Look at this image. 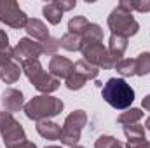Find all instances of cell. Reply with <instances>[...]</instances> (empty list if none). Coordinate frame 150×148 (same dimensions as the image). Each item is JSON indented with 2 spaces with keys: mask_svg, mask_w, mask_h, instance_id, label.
<instances>
[{
  "mask_svg": "<svg viewBox=\"0 0 150 148\" xmlns=\"http://www.w3.org/2000/svg\"><path fill=\"white\" fill-rule=\"evenodd\" d=\"M108 28L112 32V35H119V37L129 38L138 33L140 25L136 23V19L133 18L131 11L122 9V7H115L110 16H108Z\"/></svg>",
  "mask_w": 150,
  "mask_h": 148,
  "instance_id": "277c9868",
  "label": "cell"
},
{
  "mask_svg": "<svg viewBox=\"0 0 150 148\" xmlns=\"http://www.w3.org/2000/svg\"><path fill=\"white\" fill-rule=\"evenodd\" d=\"M103 40V30L100 28V25L91 23L89 28L86 30V33L82 35V44H91V42H101Z\"/></svg>",
  "mask_w": 150,
  "mask_h": 148,
  "instance_id": "603a6c76",
  "label": "cell"
},
{
  "mask_svg": "<svg viewBox=\"0 0 150 148\" xmlns=\"http://www.w3.org/2000/svg\"><path fill=\"white\" fill-rule=\"evenodd\" d=\"M63 101L58 99V98H52L49 94H40L32 98L25 106V115L30 118V120H35V122H42V120H49L51 117H56L63 111Z\"/></svg>",
  "mask_w": 150,
  "mask_h": 148,
  "instance_id": "6da1fadb",
  "label": "cell"
},
{
  "mask_svg": "<svg viewBox=\"0 0 150 148\" xmlns=\"http://www.w3.org/2000/svg\"><path fill=\"white\" fill-rule=\"evenodd\" d=\"M126 148H150L149 140H140V141H129Z\"/></svg>",
  "mask_w": 150,
  "mask_h": 148,
  "instance_id": "f546056e",
  "label": "cell"
},
{
  "mask_svg": "<svg viewBox=\"0 0 150 148\" xmlns=\"http://www.w3.org/2000/svg\"><path fill=\"white\" fill-rule=\"evenodd\" d=\"M37 132L45 140L56 141L61 138V125L51 120H42V122H37Z\"/></svg>",
  "mask_w": 150,
  "mask_h": 148,
  "instance_id": "5bb4252c",
  "label": "cell"
},
{
  "mask_svg": "<svg viewBox=\"0 0 150 148\" xmlns=\"http://www.w3.org/2000/svg\"><path fill=\"white\" fill-rule=\"evenodd\" d=\"M75 72V63H72L68 58L65 56H52L51 61H49V73L52 77H56L58 80L59 78H68L70 75Z\"/></svg>",
  "mask_w": 150,
  "mask_h": 148,
  "instance_id": "30bf717a",
  "label": "cell"
},
{
  "mask_svg": "<svg viewBox=\"0 0 150 148\" xmlns=\"http://www.w3.org/2000/svg\"><path fill=\"white\" fill-rule=\"evenodd\" d=\"M101 96L115 110H127L134 101V91L124 78H108L103 85Z\"/></svg>",
  "mask_w": 150,
  "mask_h": 148,
  "instance_id": "7a4b0ae2",
  "label": "cell"
},
{
  "mask_svg": "<svg viewBox=\"0 0 150 148\" xmlns=\"http://www.w3.org/2000/svg\"><path fill=\"white\" fill-rule=\"evenodd\" d=\"M7 47H11L9 45V37L4 30H0V49H7Z\"/></svg>",
  "mask_w": 150,
  "mask_h": 148,
  "instance_id": "4dcf8cb0",
  "label": "cell"
},
{
  "mask_svg": "<svg viewBox=\"0 0 150 148\" xmlns=\"http://www.w3.org/2000/svg\"><path fill=\"white\" fill-rule=\"evenodd\" d=\"M14 148H37L35 143H32V141H25V143H21V145H18V147Z\"/></svg>",
  "mask_w": 150,
  "mask_h": 148,
  "instance_id": "d6a6232c",
  "label": "cell"
},
{
  "mask_svg": "<svg viewBox=\"0 0 150 148\" xmlns=\"http://www.w3.org/2000/svg\"><path fill=\"white\" fill-rule=\"evenodd\" d=\"M42 54V47L40 42H33V38H21L18 42V45L14 47V59L21 65L26 59H38V56Z\"/></svg>",
  "mask_w": 150,
  "mask_h": 148,
  "instance_id": "9c48e42d",
  "label": "cell"
},
{
  "mask_svg": "<svg viewBox=\"0 0 150 148\" xmlns=\"http://www.w3.org/2000/svg\"><path fill=\"white\" fill-rule=\"evenodd\" d=\"M54 4L61 9V12H65V11H72L75 7V2H67V0H54Z\"/></svg>",
  "mask_w": 150,
  "mask_h": 148,
  "instance_id": "f1b7e54d",
  "label": "cell"
},
{
  "mask_svg": "<svg viewBox=\"0 0 150 148\" xmlns=\"http://www.w3.org/2000/svg\"><path fill=\"white\" fill-rule=\"evenodd\" d=\"M25 30H26V33H28L30 37L38 40V42H42V40H45V38L49 37V28L45 26L44 21H40V19H37V18L28 19Z\"/></svg>",
  "mask_w": 150,
  "mask_h": 148,
  "instance_id": "9a60e30c",
  "label": "cell"
},
{
  "mask_svg": "<svg viewBox=\"0 0 150 148\" xmlns=\"http://www.w3.org/2000/svg\"><path fill=\"white\" fill-rule=\"evenodd\" d=\"M117 143V140L113 136H108V134H103L96 140L94 143V148H113V145Z\"/></svg>",
  "mask_w": 150,
  "mask_h": 148,
  "instance_id": "4316f807",
  "label": "cell"
},
{
  "mask_svg": "<svg viewBox=\"0 0 150 148\" xmlns=\"http://www.w3.org/2000/svg\"><path fill=\"white\" fill-rule=\"evenodd\" d=\"M150 73V52H142L136 58V75L143 77Z\"/></svg>",
  "mask_w": 150,
  "mask_h": 148,
  "instance_id": "cb8c5ba5",
  "label": "cell"
},
{
  "mask_svg": "<svg viewBox=\"0 0 150 148\" xmlns=\"http://www.w3.org/2000/svg\"><path fill=\"white\" fill-rule=\"evenodd\" d=\"M113 148H126V145H124V143H120V141H117V143L113 145Z\"/></svg>",
  "mask_w": 150,
  "mask_h": 148,
  "instance_id": "836d02e7",
  "label": "cell"
},
{
  "mask_svg": "<svg viewBox=\"0 0 150 148\" xmlns=\"http://www.w3.org/2000/svg\"><path fill=\"white\" fill-rule=\"evenodd\" d=\"M126 49H127V38L119 37V35H110V40H108V54H110V59H112V63H113V68L122 59Z\"/></svg>",
  "mask_w": 150,
  "mask_h": 148,
  "instance_id": "4fadbf2b",
  "label": "cell"
},
{
  "mask_svg": "<svg viewBox=\"0 0 150 148\" xmlns=\"http://www.w3.org/2000/svg\"><path fill=\"white\" fill-rule=\"evenodd\" d=\"M115 70L122 77H133L136 75V59H131V58H122L117 65H115Z\"/></svg>",
  "mask_w": 150,
  "mask_h": 148,
  "instance_id": "44dd1931",
  "label": "cell"
},
{
  "mask_svg": "<svg viewBox=\"0 0 150 148\" xmlns=\"http://www.w3.org/2000/svg\"><path fill=\"white\" fill-rule=\"evenodd\" d=\"M21 65L14 59V49H0V78L5 84H14L21 77Z\"/></svg>",
  "mask_w": 150,
  "mask_h": 148,
  "instance_id": "ba28073f",
  "label": "cell"
},
{
  "mask_svg": "<svg viewBox=\"0 0 150 148\" xmlns=\"http://www.w3.org/2000/svg\"><path fill=\"white\" fill-rule=\"evenodd\" d=\"M45 148H61V147H45Z\"/></svg>",
  "mask_w": 150,
  "mask_h": 148,
  "instance_id": "d590c367",
  "label": "cell"
},
{
  "mask_svg": "<svg viewBox=\"0 0 150 148\" xmlns=\"http://www.w3.org/2000/svg\"><path fill=\"white\" fill-rule=\"evenodd\" d=\"M145 127H147V131L150 132V117L147 118V120H145Z\"/></svg>",
  "mask_w": 150,
  "mask_h": 148,
  "instance_id": "e575fe53",
  "label": "cell"
},
{
  "mask_svg": "<svg viewBox=\"0 0 150 148\" xmlns=\"http://www.w3.org/2000/svg\"><path fill=\"white\" fill-rule=\"evenodd\" d=\"M75 72L79 75H82L86 80H94V78L98 77V73H100V70H98L96 66L89 65L86 59H80V61L75 63Z\"/></svg>",
  "mask_w": 150,
  "mask_h": 148,
  "instance_id": "ac0fdd59",
  "label": "cell"
},
{
  "mask_svg": "<svg viewBox=\"0 0 150 148\" xmlns=\"http://www.w3.org/2000/svg\"><path fill=\"white\" fill-rule=\"evenodd\" d=\"M0 132H2V140H4V143H5L7 148H14V147H18V145H21V143L26 141L25 129H23V125L18 120H14L11 125H7Z\"/></svg>",
  "mask_w": 150,
  "mask_h": 148,
  "instance_id": "8fae6325",
  "label": "cell"
},
{
  "mask_svg": "<svg viewBox=\"0 0 150 148\" xmlns=\"http://www.w3.org/2000/svg\"><path fill=\"white\" fill-rule=\"evenodd\" d=\"M84 59L96 66V68H103V70H110L113 68V63L110 59V54H108V49L101 44V42H91V44H82V49H80Z\"/></svg>",
  "mask_w": 150,
  "mask_h": 148,
  "instance_id": "52a82bcc",
  "label": "cell"
},
{
  "mask_svg": "<svg viewBox=\"0 0 150 148\" xmlns=\"http://www.w3.org/2000/svg\"><path fill=\"white\" fill-rule=\"evenodd\" d=\"M72 148H84V147H79V145H77V147H72Z\"/></svg>",
  "mask_w": 150,
  "mask_h": 148,
  "instance_id": "8d00e7d4",
  "label": "cell"
},
{
  "mask_svg": "<svg viewBox=\"0 0 150 148\" xmlns=\"http://www.w3.org/2000/svg\"><path fill=\"white\" fill-rule=\"evenodd\" d=\"M42 12H44V16H45V19L51 23V25H58L59 21H61V18H63V12H61V9L54 4V2H51V4H45L44 5V9H42Z\"/></svg>",
  "mask_w": 150,
  "mask_h": 148,
  "instance_id": "ffe728a7",
  "label": "cell"
},
{
  "mask_svg": "<svg viewBox=\"0 0 150 148\" xmlns=\"http://www.w3.org/2000/svg\"><path fill=\"white\" fill-rule=\"evenodd\" d=\"M0 23H5L14 30H21L26 26L28 16L23 9H19L16 0H0Z\"/></svg>",
  "mask_w": 150,
  "mask_h": 148,
  "instance_id": "8992f818",
  "label": "cell"
},
{
  "mask_svg": "<svg viewBox=\"0 0 150 148\" xmlns=\"http://www.w3.org/2000/svg\"><path fill=\"white\" fill-rule=\"evenodd\" d=\"M142 106H143L147 111H150V94L143 98V101H142Z\"/></svg>",
  "mask_w": 150,
  "mask_h": 148,
  "instance_id": "1f68e13d",
  "label": "cell"
},
{
  "mask_svg": "<svg viewBox=\"0 0 150 148\" xmlns=\"http://www.w3.org/2000/svg\"><path fill=\"white\" fill-rule=\"evenodd\" d=\"M86 82H87V80H86L82 75H79L77 72H74V73L65 80V84H67V87H68L70 91H79V89H82V87L86 85Z\"/></svg>",
  "mask_w": 150,
  "mask_h": 148,
  "instance_id": "484cf974",
  "label": "cell"
},
{
  "mask_svg": "<svg viewBox=\"0 0 150 148\" xmlns=\"http://www.w3.org/2000/svg\"><path fill=\"white\" fill-rule=\"evenodd\" d=\"M59 47L74 52V51H80L82 49V37L75 35V33H65L63 37L59 38Z\"/></svg>",
  "mask_w": 150,
  "mask_h": 148,
  "instance_id": "2e32d148",
  "label": "cell"
},
{
  "mask_svg": "<svg viewBox=\"0 0 150 148\" xmlns=\"http://www.w3.org/2000/svg\"><path fill=\"white\" fill-rule=\"evenodd\" d=\"M40 47H42V54H51V56H56L58 49H59V38H54V37H49L45 40L40 42Z\"/></svg>",
  "mask_w": 150,
  "mask_h": 148,
  "instance_id": "d4e9b609",
  "label": "cell"
},
{
  "mask_svg": "<svg viewBox=\"0 0 150 148\" xmlns=\"http://www.w3.org/2000/svg\"><path fill=\"white\" fill-rule=\"evenodd\" d=\"M87 124V113L84 110H75L72 111L67 118L65 124L61 127V138L59 141L67 147H77L79 140H80V132L84 129V125Z\"/></svg>",
  "mask_w": 150,
  "mask_h": 148,
  "instance_id": "5b68a950",
  "label": "cell"
},
{
  "mask_svg": "<svg viewBox=\"0 0 150 148\" xmlns=\"http://www.w3.org/2000/svg\"><path fill=\"white\" fill-rule=\"evenodd\" d=\"M142 117H143V111L140 110V108H127L126 111H122L119 115L117 120L122 125H133V124H138L142 120Z\"/></svg>",
  "mask_w": 150,
  "mask_h": 148,
  "instance_id": "e0dca14e",
  "label": "cell"
},
{
  "mask_svg": "<svg viewBox=\"0 0 150 148\" xmlns=\"http://www.w3.org/2000/svg\"><path fill=\"white\" fill-rule=\"evenodd\" d=\"M21 70L25 72V75L28 77V80L33 84V87L38 92L49 94L59 89V80L56 77H52L51 73H45L42 70V65L38 59H26L21 63Z\"/></svg>",
  "mask_w": 150,
  "mask_h": 148,
  "instance_id": "3957f363",
  "label": "cell"
},
{
  "mask_svg": "<svg viewBox=\"0 0 150 148\" xmlns=\"http://www.w3.org/2000/svg\"><path fill=\"white\" fill-rule=\"evenodd\" d=\"M124 134L129 141H140V140H147L145 138V129L140 124H133V125H124Z\"/></svg>",
  "mask_w": 150,
  "mask_h": 148,
  "instance_id": "7402d4cb",
  "label": "cell"
},
{
  "mask_svg": "<svg viewBox=\"0 0 150 148\" xmlns=\"http://www.w3.org/2000/svg\"><path fill=\"white\" fill-rule=\"evenodd\" d=\"M131 9L138 12H149L150 11V0H129Z\"/></svg>",
  "mask_w": 150,
  "mask_h": 148,
  "instance_id": "83f0119b",
  "label": "cell"
},
{
  "mask_svg": "<svg viewBox=\"0 0 150 148\" xmlns=\"http://www.w3.org/2000/svg\"><path fill=\"white\" fill-rule=\"evenodd\" d=\"M89 25H91V23H89L84 16H75V18L70 19V23H68V32L79 35V37H82V35L86 33V30L89 28Z\"/></svg>",
  "mask_w": 150,
  "mask_h": 148,
  "instance_id": "d6986e66",
  "label": "cell"
},
{
  "mask_svg": "<svg viewBox=\"0 0 150 148\" xmlns=\"http://www.w3.org/2000/svg\"><path fill=\"white\" fill-rule=\"evenodd\" d=\"M2 106L4 110L9 111V113H14V111H19L25 106V98H23V92L18 91V89H5L2 92Z\"/></svg>",
  "mask_w": 150,
  "mask_h": 148,
  "instance_id": "7c38bea8",
  "label": "cell"
}]
</instances>
